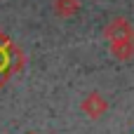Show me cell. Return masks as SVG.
<instances>
[{"label":"cell","mask_w":134,"mask_h":134,"mask_svg":"<svg viewBox=\"0 0 134 134\" xmlns=\"http://www.w3.org/2000/svg\"><path fill=\"white\" fill-rule=\"evenodd\" d=\"M28 134H35V132H28Z\"/></svg>","instance_id":"5b68a950"},{"label":"cell","mask_w":134,"mask_h":134,"mask_svg":"<svg viewBox=\"0 0 134 134\" xmlns=\"http://www.w3.org/2000/svg\"><path fill=\"white\" fill-rule=\"evenodd\" d=\"M132 35H134V28H132V24H130L125 16H115V19H111V21L104 26V38H106L108 42L122 40V38H132Z\"/></svg>","instance_id":"6da1fadb"},{"label":"cell","mask_w":134,"mask_h":134,"mask_svg":"<svg viewBox=\"0 0 134 134\" xmlns=\"http://www.w3.org/2000/svg\"><path fill=\"white\" fill-rule=\"evenodd\" d=\"M111 54L118 61H130L134 57V35L132 38H122V40H113L111 42Z\"/></svg>","instance_id":"3957f363"},{"label":"cell","mask_w":134,"mask_h":134,"mask_svg":"<svg viewBox=\"0 0 134 134\" xmlns=\"http://www.w3.org/2000/svg\"><path fill=\"white\" fill-rule=\"evenodd\" d=\"M80 108L85 111V115L87 118H101L106 111H108V101H106V97L104 94H99V92H90L82 101H80Z\"/></svg>","instance_id":"7a4b0ae2"},{"label":"cell","mask_w":134,"mask_h":134,"mask_svg":"<svg viewBox=\"0 0 134 134\" xmlns=\"http://www.w3.org/2000/svg\"><path fill=\"white\" fill-rule=\"evenodd\" d=\"M52 9L61 19H71L80 12V0H52Z\"/></svg>","instance_id":"277c9868"}]
</instances>
